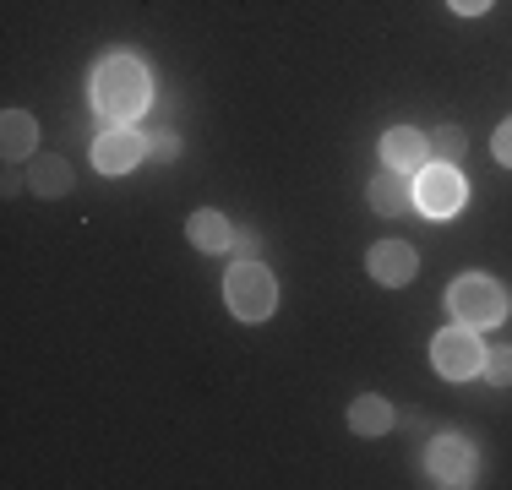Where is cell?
<instances>
[{
  "label": "cell",
  "mask_w": 512,
  "mask_h": 490,
  "mask_svg": "<svg viewBox=\"0 0 512 490\" xmlns=\"http://www.w3.org/2000/svg\"><path fill=\"white\" fill-rule=\"evenodd\" d=\"M414 267H420V256H414L409 240H382V245L365 251V273H371L376 284H387V289H404L414 278Z\"/></svg>",
  "instance_id": "8"
},
{
  "label": "cell",
  "mask_w": 512,
  "mask_h": 490,
  "mask_svg": "<svg viewBox=\"0 0 512 490\" xmlns=\"http://www.w3.org/2000/svg\"><path fill=\"white\" fill-rule=\"evenodd\" d=\"M229 251H235L240 262H256V251H262V240H256V235H235V240H229Z\"/></svg>",
  "instance_id": "19"
},
{
  "label": "cell",
  "mask_w": 512,
  "mask_h": 490,
  "mask_svg": "<svg viewBox=\"0 0 512 490\" xmlns=\"http://www.w3.org/2000/svg\"><path fill=\"white\" fill-rule=\"evenodd\" d=\"M453 11H463V17H480V11H491V0H447Z\"/></svg>",
  "instance_id": "20"
},
{
  "label": "cell",
  "mask_w": 512,
  "mask_h": 490,
  "mask_svg": "<svg viewBox=\"0 0 512 490\" xmlns=\"http://www.w3.org/2000/svg\"><path fill=\"white\" fill-rule=\"evenodd\" d=\"M142 158H148V137H142V131L115 126V131H104V137L93 142V164H99V175H131Z\"/></svg>",
  "instance_id": "7"
},
{
  "label": "cell",
  "mask_w": 512,
  "mask_h": 490,
  "mask_svg": "<svg viewBox=\"0 0 512 490\" xmlns=\"http://www.w3.org/2000/svg\"><path fill=\"white\" fill-rule=\"evenodd\" d=\"M447 305H453V316H458V322H469V327H496L507 316L502 284H496V278H480V273L458 278L453 294H447Z\"/></svg>",
  "instance_id": "4"
},
{
  "label": "cell",
  "mask_w": 512,
  "mask_h": 490,
  "mask_svg": "<svg viewBox=\"0 0 512 490\" xmlns=\"http://www.w3.org/2000/svg\"><path fill=\"white\" fill-rule=\"evenodd\" d=\"M463 196H469V186H463L458 164H425V175L414 180V207L425 218H453L463 207Z\"/></svg>",
  "instance_id": "5"
},
{
  "label": "cell",
  "mask_w": 512,
  "mask_h": 490,
  "mask_svg": "<svg viewBox=\"0 0 512 490\" xmlns=\"http://www.w3.org/2000/svg\"><path fill=\"white\" fill-rule=\"evenodd\" d=\"M474 469H480V463H474V447L463 436H436L431 441V452H425V474H431L436 485H474Z\"/></svg>",
  "instance_id": "6"
},
{
  "label": "cell",
  "mask_w": 512,
  "mask_h": 490,
  "mask_svg": "<svg viewBox=\"0 0 512 490\" xmlns=\"http://www.w3.org/2000/svg\"><path fill=\"white\" fill-rule=\"evenodd\" d=\"M425 158H431V137L425 131H414V126H393V131H382V164H393V169H425Z\"/></svg>",
  "instance_id": "10"
},
{
  "label": "cell",
  "mask_w": 512,
  "mask_h": 490,
  "mask_svg": "<svg viewBox=\"0 0 512 490\" xmlns=\"http://www.w3.org/2000/svg\"><path fill=\"white\" fill-rule=\"evenodd\" d=\"M480 376H485L491 387H512V343H496V349H485Z\"/></svg>",
  "instance_id": "15"
},
{
  "label": "cell",
  "mask_w": 512,
  "mask_h": 490,
  "mask_svg": "<svg viewBox=\"0 0 512 490\" xmlns=\"http://www.w3.org/2000/svg\"><path fill=\"white\" fill-rule=\"evenodd\" d=\"M365 196H371V207H376L382 218H404L409 207H414V180H409V169H393V164H387L382 175H371Z\"/></svg>",
  "instance_id": "9"
},
{
  "label": "cell",
  "mask_w": 512,
  "mask_h": 490,
  "mask_svg": "<svg viewBox=\"0 0 512 490\" xmlns=\"http://www.w3.org/2000/svg\"><path fill=\"white\" fill-rule=\"evenodd\" d=\"M93 104H99V115L109 126L137 120L142 109H148V71L131 55H109L99 66V77H93Z\"/></svg>",
  "instance_id": "1"
},
{
  "label": "cell",
  "mask_w": 512,
  "mask_h": 490,
  "mask_svg": "<svg viewBox=\"0 0 512 490\" xmlns=\"http://www.w3.org/2000/svg\"><path fill=\"white\" fill-rule=\"evenodd\" d=\"M224 300H229V311H235L240 322H267L273 305H278V284H273V273H267L262 262H235L229 278H224Z\"/></svg>",
  "instance_id": "2"
},
{
  "label": "cell",
  "mask_w": 512,
  "mask_h": 490,
  "mask_svg": "<svg viewBox=\"0 0 512 490\" xmlns=\"http://www.w3.org/2000/svg\"><path fill=\"white\" fill-rule=\"evenodd\" d=\"M33 142H39L33 115H28V109H6V115H0V153L17 164V158H33Z\"/></svg>",
  "instance_id": "11"
},
{
  "label": "cell",
  "mask_w": 512,
  "mask_h": 490,
  "mask_svg": "<svg viewBox=\"0 0 512 490\" xmlns=\"http://www.w3.org/2000/svg\"><path fill=\"white\" fill-rule=\"evenodd\" d=\"M186 235L197 251H229V240H235V229H229L224 213H213V207H202V213L186 218Z\"/></svg>",
  "instance_id": "13"
},
{
  "label": "cell",
  "mask_w": 512,
  "mask_h": 490,
  "mask_svg": "<svg viewBox=\"0 0 512 490\" xmlns=\"http://www.w3.org/2000/svg\"><path fill=\"white\" fill-rule=\"evenodd\" d=\"M148 158L175 164V158H180V137H175V131H148Z\"/></svg>",
  "instance_id": "17"
},
{
  "label": "cell",
  "mask_w": 512,
  "mask_h": 490,
  "mask_svg": "<svg viewBox=\"0 0 512 490\" xmlns=\"http://www.w3.org/2000/svg\"><path fill=\"white\" fill-rule=\"evenodd\" d=\"M463 131L458 126H442V131H431V153H436V164H458L463 158Z\"/></svg>",
  "instance_id": "16"
},
{
  "label": "cell",
  "mask_w": 512,
  "mask_h": 490,
  "mask_svg": "<svg viewBox=\"0 0 512 490\" xmlns=\"http://www.w3.org/2000/svg\"><path fill=\"white\" fill-rule=\"evenodd\" d=\"M393 420H398L393 403L376 398V392H365V398L349 403V431H355V436H387V431H393Z\"/></svg>",
  "instance_id": "12"
},
{
  "label": "cell",
  "mask_w": 512,
  "mask_h": 490,
  "mask_svg": "<svg viewBox=\"0 0 512 490\" xmlns=\"http://www.w3.org/2000/svg\"><path fill=\"white\" fill-rule=\"evenodd\" d=\"M507 305H512V300H507Z\"/></svg>",
  "instance_id": "21"
},
{
  "label": "cell",
  "mask_w": 512,
  "mask_h": 490,
  "mask_svg": "<svg viewBox=\"0 0 512 490\" xmlns=\"http://www.w3.org/2000/svg\"><path fill=\"white\" fill-rule=\"evenodd\" d=\"M491 153H496V164H507V169H512V120H502V126H496Z\"/></svg>",
  "instance_id": "18"
},
{
  "label": "cell",
  "mask_w": 512,
  "mask_h": 490,
  "mask_svg": "<svg viewBox=\"0 0 512 490\" xmlns=\"http://www.w3.org/2000/svg\"><path fill=\"white\" fill-rule=\"evenodd\" d=\"M431 360H436V371H442L447 382H469V376H480V365H485L480 327L458 322V327H447V333H436V343H431Z\"/></svg>",
  "instance_id": "3"
},
{
  "label": "cell",
  "mask_w": 512,
  "mask_h": 490,
  "mask_svg": "<svg viewBox=\"0 0 512 490\" xmlns=\"http://www.w3.org/2000/svg\"><path fill=\"white\" fill-rule=\"evenodd\" d=\"M71 186H77V169H71L60 153L33 158V196H66Z\"/></svg>",
  "instance_id": "14"
}]
</instances>
